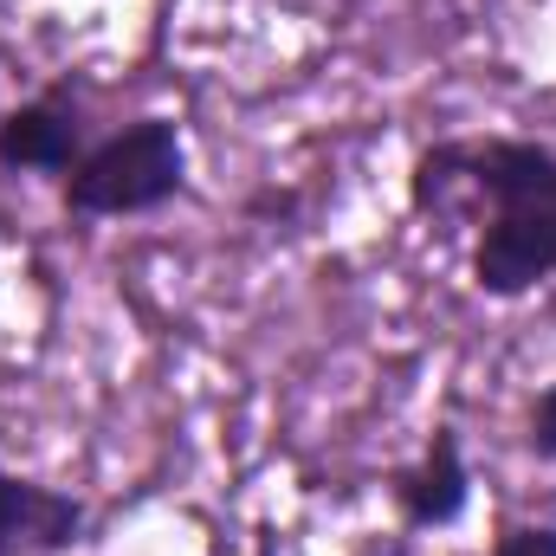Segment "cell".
<instances>
[{
	"instance_id": "obj_1",
	"label": "cell",
	"mask_w": 556,
	"mask_h": 556,
	"mask_svg": "<svg viewBox=\"0 0 556 556\" xmlns=\"http://www.w3.org/2000/svg\"><path fill=\"white\" fill-rule=\"evenodd\" d=\"M408 201L427 220H472V285L525 298L556 278V149L525 137H459L415 155Z\"/></svg>"
},
{
	"instance_id": "obj_2",
	"label": "cell",
	"mask_w": 556,
	"mask_h": 556,
	"mask_svg": "<svg viewBox=\"0 0 556 556\" xmlns=\"http://www.w3.org/2000/svg\"><path fill=\"white\" fill-rule=\"evenodd\" d=\"M188 188V142L175 117H130L111 137H98L65 175V207L85 220H124L155 214Z\"/></svg>"
},
{
	"instance_id": "obj_3",
	"label": "cell",
	"mask_w": 556,
	"mask_h": 556,
	"mask_svg": "<svg viewBox=\"0 0 556 556\" xmlns=\"http://www.w3.org/2000/svg\"><path fill=\"white\" fill-rule=\"evenodd\" d=\"M91 149L85 98L72 85H52L13 111H0V168L7 175H72V162Z\"/></svg>"
},
{
	"instance_id": "obj_4",
	"label": "cell",
	"mask_w": 556,
	"mask_h": 556,
	"mask_svg": "<svg viewBox=\"0 0 556 556\" xmlns=\"http://www.w3.org/2000/svg\"><path fill=\"white\" fill-rule=\"evenodd\" d=\"M85 544V498L0 466V556H59Z\"/></svg>"
},
{
	"instance_id": "obj_5",
	"label": "cell",
	"mask_w": 556,
	"mask_h": 556,
	"mask_svg": "<svg viewBox=\"0 0 556 556\" xmlns=\"http://www.w3.org/2000/svg\"><path fill=\"white\" fill-rule=\"evenodd\" d=\"M389 498H395V511H402L408 531H446V525L466 518L472 472H466V453H459V433L453 427H433V440L420 446V459L395 472Z\"/></svg>"
},
{
	"instance_id": "obj_6",
	"label": "cell",
	"mask_w": 556,
	"mask_h": 556,
	"mask_svg": "<svg viewBox=\"0 0 556 556\" xmlns=\"http://www.w3.org/2000/svg\"><path fill=\"white\" fill-rule=\"evenodd\" d=\"M492 556H556V525H505Z\"/></svg>"
},
{
	"instance_id": "obj_7",
	"label": "cell",
	"mask_w": 556,
	"mask_h": 556,
	"mask_svg": "<svg viewBox=\"0 0 556 556\" xmlns=\"http://www.w3.org/2000/svg\"><path fill=\"white\" fill-rule=\"evenodd\" d=\"M525 446H531L538 459H556V382L531 402V433H525Z\"/></svg>"
}]
</instances>
